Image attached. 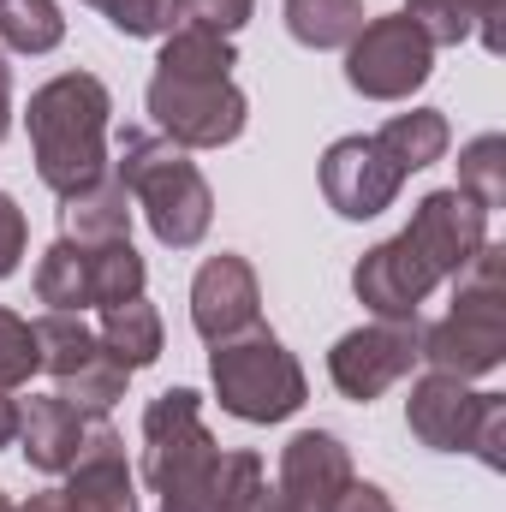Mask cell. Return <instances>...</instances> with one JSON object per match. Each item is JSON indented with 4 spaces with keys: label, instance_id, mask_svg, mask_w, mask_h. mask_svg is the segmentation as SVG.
<instances>
[{
    "label": "cell",
    "instance_id": "ac0fdd59",
    "mask_svg": "<svg viewBox=\"0 0 506 512\" xmlns=\"http://www.w3.org/2000/svg\"><path fill=\"white\" fill-rule=\"evenodd\" d=\"M60 233L72 245H114V239H131V191L120 185V173L108 167L96 185L60 197Z\"/></svg>",
    "mask_w": 506,
    "mask_h": 512
},
{
    "label": "cell",
    "instance_id": "f35d334b",
    "mask_svg": "<svg viewBox=\"0 0 506 512\" xmlns=\"http://www.w3.org/2000/svg\"><path fill=\"white\" fill-rule=\"evenodd\" d=\"M84 6H96V12H102V6H108V0H84Z\"/></svg>",
    "mask_w": 506,
    "mask_h": 512
},
{
    "label": "cell",
    "instance_id": "e0dca14e",
    "mask_svg": "<svg viewBox=\"0 0 506 512\" xmlns=\"http://www.w3.org/2000/svg\"><path fill=\"white\" fill-rule=\"evenodd\" d=\"M90 423H96V417H84V411L66 405L60 393H48V399H24V405H18V447H24L30 471H42V477H66L72 459L84 453Z\"/></svg>",
    "mask_w": 506,
    "mask_h": 512
},
{
    "label": "cell",
    "instance_id": "8fae6325",
    "mask_svg": "<svg viewBox=\"0 0 506 512\" xmlns=\"http://www.w3.org/2000/svg\"><path fill=\"white\" fill-rule=\"evenodd\" d=\"M399 185H405V173L381 155V143L364 137V131L358 137H334L322 149V197L346 221H376L381 209L399 203Z\"/></svg>",
    "mask_w": 506,
    "mask_h": 512
},
{
    "label": "cell",
    "instance_id": "7a4b0ae2",
    "mask_svg": "<svg viewBox=\"0 0 506 512\" xmlns=\"http://www.w3.org/2000/svg\"><path fill=\"white\" fill-rule=\"evenodd\" d=\"M233 36L209 24H179L161 36L155 78H149V120L179 149H227L251 126V102L233 84Z\"/></svg>",
    "mask_w": 506,
    "mask_h": 512
},
{
    "label": "cell",
    "instance_id": "cb8c5ba5",
    "mask_svg": "<svg viewBox=\"0 0 506 512\" xmlns=\"http://www.w3.org/2000/svg\"><path fill=\"white\" fill-rule=\"evenodd\" d=\"M60 42H66V18L54 0H0V48L54 54Z\"/></svg>",
    "mask_w": 506,
    "mask_h": 512
},
{
    "label": "cell",
    "instance_id": "83f0119b",
    "mask_svg": "<svg viewBox=\"0 0 506 512\" xmlns=\"http://www.w3.org/2000/svg\"><path fill=\"white\" fill-rule=\"evenodd\" d=\"M102 12H108V24L120 36H167V30L185 24L179 0H108Z\"/></svg>",
    "mask_w": 506,
    "mask_h": 512
},
{
    "label": "cell",
    "instance_id": "4dcf8cb0",
    "mask_svg": "<svg viewBox=\"0 0 506 512\" xmlns=\"http://www.w3.org/2000/svg\"><path fill=\"white\" fill-rule=\"evenodd\" d=\"M24 245H30V221H24L18 197H6V191H0V280H6V274H18Z\"/></svg>",
    "mask_w": 506,
    "mask_h": 512
},
{
    "label": "cell",
    "instance_id": "5bb4252c",
    "mask_svg": "<svg viewBox=\"0 0 506 512\" xmlns=\"http://www.w3.org/2000/svg\"><path fill=\"white\" fill-rule=\"evenodd\" d=\"M60 501H66V512H137V477L126 465V441L108 417L90 423L84 453L72 459Z\"/></svg>",
    "mask_w": 506,
    "mask_h": 512
},
{
    "label": "cell",
    "instance_id": "7c38bea8",
    "mask_svg": "<svg viewBox=\"0 0 506 512\" xmlns=\"http://www.w3.org/2000/svg\"><path fill=\"white\" fill-rule=\"evenodd\" d=\"M435 286H441V274L405 245V233L381 239L376 251H364L358 268H352L358 304L376 310L381 322H417V310H423V298H429Z\"/></svg>",
    "mask_w": 506,
    "mask_h": 512
},
{
    "label": "cell",
    "instance_id": "8992f818",
    "mask_svg": "<svg viewBox=\"0 0 506 512\" xmlns=\"http://www.w3.org/2000/svg\"><path fill=\"white\" fill-rule=\"evenodd\" d=\"M209 382L227 417L239 423H286L310 387H304V364L286 352V340L274 328H245L233 340H215L209 352Z\"/></svg>",
    "mask_w": 506,
    "mask_h": 512
},
{
    "label": "cell",
    "instance_id": "ba28073f",
    "mask_svg": "<svg viewBox=\"0 0 506 512\" xmlns=\"http://www.w3.org/2000/svg\"><path fill=\"white\" fill-rule=\"evenodd\" d=\"M429 72H435V48L405 12L364 18V30L346 42V84L370 102H405L411 90L429 84Z\"/></svg>",
    "mask_w": 506,
    "mask_h": 512
},
{
    "label": "cell",
    "instance_id": "277c9868",
    "mask_svg": "<svg viewBox=\"0 0 506 512\" xmlns=\"http://www.w3.org/2000/svg\"><path fill=\"white\" fill-rule=\"evenodd\" d=\"M120 173V185L131 191V203L143 209L155 245L167 251H197L215 227V191L209 179L197 173L191 149H179L173 137H155V131H120V161H108Z\"/></svg>",
    "mask_w": 506,
    "mask_h": 512
},
{
    "label": "cell",
    "instance_id": "74e56055",
    "mask_svg": "<svg viewBox=\"0 0 506 512\" xmlns=\"http://www.w3.org/2000/svg\"><path fill=\"white\" fill-rule=\"evenodd\" d=\"M0 512H18V507H12V501H6V489H0Z\"/></svg>",
    "mask_w": 506,
    "mask_h": 512
},
{
    "label": "cell",
    "instance_id": "f546056e",
    "mask_svg": "<svg viewBox=\"0 0 506 512\" xmlns=\"http://www.w3.org/2000/svg\"><path fill=\"white\" fill-rule=\"evenodd\" d=\"M471 453H477L489 471H506V399L501 393H489V411H483V423H477V435H471Z\"/></svg>",
    "mask_w": 506,
    "mask_h": 512
},
{
    "label": "cell",
    "instance_id": "5b68a950",
    "mask_svg": "<svg viewBox=\"0 0 506 512\" xmlns=\"http://www.w3.org/2000/svg\"><path fill=\"white\" fill-rule=\"evenodd\" d=\"M417 364L459 382L506 364V251L495 239L453 274V310L417 334Z\"/></svg>",
    "mask_w": 506,
    "mask_h": 512
},
{
    "label": "cell",
    "instance_id": "d590c367",
    "mask_svg": "<svg viewBox=\"0 0 506 512\" xmlns=\"http://www.w3.org/2000/svg\"><path fill=\"white\" fill-rule=\"evenodd\" d=\"M12 131V66H6V48H0V137Z\"/></svg>",
    "mask_w": 506,
    "mask_h": 512
},
{
    "label": "cell",
    "instance_id": "44dd1931",
    "mask_svg": "<svg viewBox=\"0 0 506 512\" xmlns=\"http://www.w3.org/2000/svg\"><path fill=\"white\" fill-rule=\"evenodd\" d=\"M36 298H42L48 310L84 316V310H90V251L60 233V239L42 251V262H36Z\"/></svg>",
    "mask_w": 506,
    "mask_h": 512
},
{
    "label": "cell",
    "instance_id": "d4e9b609",
    "mask_svg": "<svg viewBox=\"0 0 506 512\" xmlns=\"http://www.w3.org/2000/svg\"><path fill=\"white\" fill-rule=\"evenodd\" d=\"M459 191L477 197L489 215L506 209V137L501 131H483L459 149Z\"/></svg>",
    "mask_w": 506,
    "mask_h": 512
},
{
    "label": "cell",
    "instance_id": "6da1fadb",
    "mask_svg": "<svg viewBox=\"0 0 506 512\" xmlns=\"http://www.w3.org/2000/svg\"><path fill=\"white\" fill-rule=\"evenodd\" d=\"M143 483L161 512H239L262 489V453H227L203 423V393L167 387L143 411Z\"/></svg>",
    "mask_w": 506,
    "mask_h": 512
},
{
    "label": "cell",
    "instance_id": "f1b7e54d",
    "mask_svg": "<svg viewBox=\"0 0 506 512\" xmlns=\"http://www.w3.org/2000/svg\"><path fill=\"white\" fill-rule=\"evenodd\" d=\"M179 12H185V24H209V30L233 36V30L251 24L256 0H179Z\"/></svg>",
    "mask_w": 506,
    "mask_h": 512
},
{
    "label": "cell",
    "instance_id": "484cf974",
    "mask_svg": "<svg viewBox=\"0 0 506 512\" xmlns=\"http://www.w3.org/2000/svg\"><path fill=\"white\" fill-rule=\"evenodd\" d=\"M42 370V346H36V322H24L18 310L0 304V387H18Z\"/></svg>",
    "mask_w": 506,
    "mask_h": 512
},
{
    "label": "cell",
    "instance_id": "d6a6232c",
    "mask_svg": "<svg viewBox=\"0 0 506 512\" xmlns=\"http://www.w3.org/2000/svg\"><path fill=\"white\" fill-rule=\"evenodd\" d=\"M328 512H399V507L387 501V489H376V483H358V477H352V483H346V495H340Z\"/></svg>",
    "mask_w": 506,
    "mask_h": 512
},
{
    "label": "cell",
    "instance_id": "7402d4cb",
    "mask_svg": "<svg viewBox=\"0 0 506 512\" xmlns=\"http://www.w3.org/2000/svg\"><path fill=\"white\" fill-rule=\"evenodd\" d=\"M286 30L316 54L346 48L364 30V0H286Z\"/></svg>",
    "mask_w": 506,
    "mask_h": 512
},
{
    "label": "cell",
    "instance_id": "8d00e7d4",
    "mask_svg": "<svg viewBox=\"0 0 506 512\" xmlns=\"http://www.w3.org/2000/svg\"><path fill=\"white\" fill-rule=\"evenodd\" d=\"M18 512H66V501H60V489H54V495H30Z\"/></svg>",
    "mask_w": 506,
    "mask_h": 512
},
{
    "label": "cell",
    "instance_id": "2e32d148",
    "mask_svg": "<svg viewBox=\"0 0 506 512\" xmlns=\"http://www.w3.org/2000/svg\"><path fill=\"white\" fill-rule=\"evenodd\" d=\"M352 477H358V471H352V447H346L340 435H328V429H298V435L286 441V453H280V483H274V489H280L298 512H328L346 495Z\"/></svg>",
    "mask_w": 506,
    "mask_h": 512
},
{
    "label": "cell",
    "instance_id": "9c48e42d",
    "mask_svg": "<svg viewBox=\"0 0 506 512\" xmlns=\"http://www.w3.org/2000/svg\"><path fill=\"white\" fill-rule=\"evenodd\" d=\"M417 334H423V322H381V316L364 322V328H352V334H340L334 352H328V382L340 387L346 399L370 405V399H381L393 382L411 376V364H417Z\"/></svg>",
    "mask_w": 506,
    "mask_h": 512
},
{
    "label": "cell",
    "instance_id": "30bf717a",
    "mask_svg": "<svg viewBox=\"0 0 506 512\" xmlns=\"http://www.w3.org/2000/svg\"><path fill=\"white\" fill-rule=\"evenodd\" d=\"M399 233H405V245L423 256L441 280H453L471 256L489 245V209L477 197H465L459 185H441V191H429L411 209V221Z\"/></svg>",
    "mask_w": 506,
    "mask_h": 512
},
{
    "label": "cell",
    "instance_id": "1f68e13d",
    "mask_svg": "<svg viewBox=\"0 0 506 512\" xmlns=\"http://www.w3.org/2000/svg\"><path fill=\"white\" fill-rule=\"evenodd\" d=\"M465 12H471V30L483 36V48L489 54H501L506 42H501V18H506V0H459Z\"/></svg>",
    "mask_w": 506,
    "mask_h": 512
},
{
    "label": "cell",
    "instance_id": "52a82bcc",
    "mask_svg": "<svg viewBox=\"0 0 506 512\" xmlns=\"http://www.w3.org/2000/svg\"><path fill=\"white\" fill-rule=\"evenodd\" d=\"M36 346H42V370L54 376V393L66 405H78L84 417H108L126 399L131 370L102 346V334L72 316V310H48L36 322Z\"/></svg>",
    "mask_w": 506,
    "mask_h": 512
},
{
    "label": "cell",
    "instance_id": "836d02e7",
    "mask_svg": "<svg viewBox=\"0 0 506 512\" xmlns=\"http://www.w3.org/2000/svg\"><path fill=\"white\" fill-rule=\"evenodd\" d=\"M18 441V399H12V387H0V447H12Z\"/></svg>",
    "mask_w": 506,
    "mask_h": 512
},
{
    "label": "cell",
    "instance_id": "ffe728a7",
    "mask_svg": "<svg viewBox=\"0 0 506 512\" xmlns=\"http://www.w3.org/2000/svg\"><path fill=\"white\" fill-rule=\"evenodd\" d=\"M102 346L126 364L131 376L137 370H149L155 358H161V346H167V328H161V310L149 304V298H126V304H108L102 310Z\"/></svg>",
    "mask_w": 506,
    "mask_h": 512
},
{
    "label": "cell",
    "instance_id": "4316f807",
    "mask_svg": "<svg viewBox=\"0 0 506 512\" xmlns=\"http://www.w3.org/2000/svg\"><path fill=\"white\" fill-rule=\"evenodd\" d=\"M399 12L423 30V42H429V48H459V42H471V36H477V30H471V12H465L459 0H405Z\"/></svg>",
    "mask_w": 506,
    "mask_h": 512
},
{
    "label": "cell",
    "instance_id": "9a60e30c",
    "mask_svg": "<svg viewBox=\"0 0 506 512\" xmlns=\"http://www.w3.org/2000/svg\"><path fill=\"white\" fill-rule=\"evenodd\" d=\"M483 411H489V393H477L459 376H441V370H429L405 399V423L429 453H471Z\"/></svg>",
    "mask_w": 506,
    "mask_h": 512
},
{
    "label": "cell",
    "instance_id": "603a6c76",
    "mask_svg": "<svg viewBox=\"0 0 506 512\" xmlns=\"http://www.w3.org/2000/svg\"><path fill=\"white\" fill-rule=\"evenodd\" d=\"M84 251H90V304H96V310L126 304V298H143L149 268H143V256L131 251V239H114V245H84Z\"/></svg>",
    "mask_w": 506,
    "mask_h": 512
},
{
    "label": "cell",
    "instance_id": "d6986e66",
    "mask_svg": "<svg viewBox=\"0 0 506 512\" xmlns=\"http://www.w3.org/2000/svg\"><path fill=\"white\" fill-rule=\"evenodd\" d=\"M381 143V155L411 179V173H423V167H435L441 155H447V143H453V126H447V114L441 108H411V114H393L381 131H370Z\"/></svg>",
    "mask_w": 506,
    "mask_h": 512
},
{
    "label": "cell",
    "instance_id": "3957f363",
    "mask_svg": "<svg viewBox=\"0 0 506 512\" xmlns=\"http://www.w3.org/2000/svg\"><path fill=\"white\" fill-rule=\"evenodd\" d=\"M36 179L54 197H72L108 173V126H114V96L96 72H60L42 90H30L24 108Z\"/></svg>",
    "mask_w": 506,
    "mask_h": 512
},
{
    "label": "cell",
    "instance_id": "e575fe53",
    "mask_svg": "<svg viewBox=\"0 0 506 512\" xmlns=\"http://www.w3.org/2000/svg\"><path fill=\"white\" fill-rule=\"evenodd\" d=\"M239 512H298V507H292L280 489H268V483H262V489H256V495H251V501H245Z\"/></svg>",
    "mask_w": 506,
    "mask_h": 512
},
{
    "label": "cell",
    "instance_id": "4fadbf2b",
    "mask_svg": "<svg viewBox=\"0 0 506 512\" xmlns=\"http://www.w3.org/2000/svg\"><path fill=\"white\" fill-rule=\"evenodd\" d=\"M262 322V286H256V268L239 251L209 256L191 280V328L215 346V340H233Z\"/></svg>",
    "mask_w": 506,
    "mask_h": 512
}]
</instances>
